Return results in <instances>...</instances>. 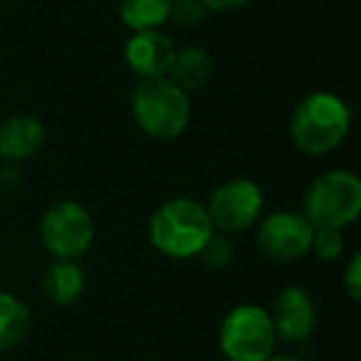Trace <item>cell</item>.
Returning a JSON list of instances; mask_svg holds the SVG:
<instances>
[{
    "label": "cell",
    "mask_w": 361,
    "mask_h": 361,
    "mask_svg": "<svg viewBox=\"0 0 361 361\" xmlns=\"http://www.w3.org/2000/svg\"><path fill=\"white\" fill-rule=\"evenodd\" d=\"M354 111L331 92H312L297 102L290 116V139L302 154L324 156L344 144Z\"/></svg>",
    "instance_id": "obj_1"
},
{
    "label": "cell",
    "mask_w": 361,
    "mask_h": 361,
    "mask_svg": "<svg viewBox=\"0 0 361 361\" xmlns=\"http://www.w3.org/2000/svg\"><path fill=\"white\" fill-rule=\"evenodd\" d=\"M213 235L206 206L196 198H171L156 208L149 221V240L161 255L188 260L201 252Z\"/></svg>",
    "instance_id": "obj_2"
},
{
    "label": "cell",
    "mask_w": 361,
    "mask_h": 361,
    "mask_svg": "<svg viewBox=\"0 0 361 361\" xmlns=\"http://www.w3.org/2000/svg\"><path fill=\"white\" fill-rule=\"evenodd\" d=\"M131 116L149 139L173 141L188 129L191 102L169 77L141 80L131 94Z\"/></svg>",
    "instance_id": "obj_3"
},
{
    "label": "cell",
    "mask_w": 361,
    "mask_h": 361,
    "mask_svg": "<svg viewBox=\"0 0 361 361\" xmlns=\"http://www.w3.org/2000/svg\"><path fill=\"white\" fill-rule=\"evenodd\" d=\"M302 216L312 228H344L354 226L361 213V180L354 171L334 169L317 176L302 198Z\"/></svg>",
    "instance_id": "obj_4"
},
{
    "label": "cell",
    "mask_w": 361,
    "mask_h": 361,
    "mask_svg": "<svg viewBox=\"0 0 361 361\" xmlns=\"http://www.w3.org/2000/svg\"><path fill=\"white\" fill-rule=\"evenodd\" d=\"M275 344L270 312L260 305L233 307L218 334V346L228 361H265L275 354Z\"/></svg>",
    "instance_id": "obj_5"
},
{
    "label": "cell",
    "mask_w": 361,
    "mask_h": 361,
    "mask_svg": "<svg viewBox=\"0 0 361 361\" xmlns=\"http://www.w3.org/2000/svg\"><path fill=\"white\" fill-rule=\"evenodd\" d=\"M94 235L97 231L92 213L72 198L50 206L40 221L42 247L55 260H80L90 252Z\"/></svg>",
    "instance_id": "obj_6"
},
{
    "label": "cell",
    "mask_w": 361,
    "mask_h": 361,
    "mask_svg": "<svg viewBox=\"0 0 361 361\" xmlns=\"http://www.w3.org/2000/svg\"><path fill=\"white\" fill-rule=\"evenodd\" d=\"M265 208V193L250 178L226 180L211 193L206 203V213L216 233L233 235L252 228L262 216Z\"/></svg>",
    "instance_id": "obj_7"
},
{
    "label": "cell",
    "mask_w": 361,
    "mask_h": 361,
    "mask_svg": "<svg viewBox=\"0 0 361 361\" xmlns=\"http://www.w3.org/2000/svg\"><path fill=\"white\" fill-rule=\"evenodd\" d=\"M312 223L297 211L270 213L257 228V247L272 262H297L310 252Z\"/></svg>",
    "instance_id": "obj_8"
},
{
    "label": "cell",
    "mask_w": 361,
    "mask_h": 361,
    "mask_svg": "<svg viewBox=\"0 0 361 361\" xmlns=\"http://www.w3.org/2000/svg\"><path fill=\"white\" fill-rule=\"evenodd\" d=\"M270 319L272 329H275L277 341L285 344H302L314 334L317 326V307L312 295L305 287H285L277 292L275 302H272Z\"/></svg>",
    "instance_id": "obj_9"
},
{
    "label": "cell",
    "mask_w": 361,
    "mask_h": 361,
    "mask_svg": "<svg viewBox=\"0 0 361 361\" xmlns=\"http://www.w3.org/2000/svg\"><path fill=\"white\" fill-rule=\"evenodd\" d=\"M176 50L178 47L164 30H141L126 40L124 60L139 80H156L169 75Z\"/></svg>",
    "instance_id": "obj_10"
},
{
    "label": "cell",
    "mask_w": 361,
    "mask_h": 361,
    "mask_svg": "<svg viewBox=\"0 0 361 361\" xmlns=\"http://www.w3.org/2000/svg\"><path fill=\"white\" fill-rule=\"evenodd\" d=\"M45 124L32 114H13L0 121V161L23 164L32 159L45 144Z\"/></svg>",
    "instance_id": "obj_11"
},
{
    "label": "cell",
    "mask_w": 361,
    "mask_h": 361,
    "mask_svg": "<svg viewBox=\"0 0 361 361\" xmlns=\"http://www.w3.org/2000/svg\"><path fill=\"white\" fill-rule=\"evenodd\" d=\"M85 270L77 260H52L42 275V292L57 307H70L85 292Z\"/></svg>",
    "instance_id": "obj_12"
},
{
    "label": "cell",
    "mask_w": 361,
    "mask_h": 361,
    "mask_svg": "<svg viewBox=\"0 0 361 361\" xmlns=\"http://www.w3.org/2000/svg\"><path fill=\"white\" fill-rule=\"evenodd\" d=\"M211 72L213 60L208 55V50H203V47H183V50H176L166 77L188 94V92L201 90L208 82V77H211Z\"/></svg>",
    "instance_id": "obj_13"
},
{
    "label": "cell",
    "mask_w": 361,
    "mask_h": 361,
    "mask_svg": "<svg viewBox=\"0 0 361 361\" xmlns=\"http://www.w3.org/2000/svg\"><path fill=\"white\" fill-rule=\"evenodd\" d=\"M171 0H119V20L131 32L161 30L169 23Z\"/></svg>",
    "instance_id": "obj_14"
},
{
    "label": "cell",
    "mask_w": 361,
    "mask_h": 361,
    "mask_svg": "<svg viewBox=\"0 0 361 361\" xmlns=\"http://www.w3.org/2000/svg\"><path fill=\"white\" fill-rule=\"evenodd\" d=\"M30 310L11 292H0V354L11 351L27 336Z\"/></svg>",
    "instance_id": "obj_15"
},
{
    "label": "cell",
    "mask_w": 361,
    "mask_h": 361,
    "mask_svg": "<svg viewBox=\"0 0 361 361\" xmlns=\"http://www.w3.org/2000/svg\"><path fill=\"white\" fill-rule=\"evenodd\" d=\"M196 257L203 265L213 267V270H223V267L231 265L233 257H235V245H233V240L228 235L213 231V235L208 238L206 245L201 247V252H198Z\"/></svg>",
    "instance_id": "obj_16"
},
{
    "label": "cell",
    "mask_w": 361,
    "mask_h": 361,
    "mask_svg": "<svg viewBox=\"0 0 361 361\" xmlns=\"http://www.w3.org/2000/svg\"><path fill=\"white\" fill-rule=\"evenodd\" d=\"M310 252H314L317 260L322 262L339 260L341 252H344V235H341V231H334V228H314Z\"/></svg>",
    "instance_id": "obj_17"
},
{
    "label": "cell",
    "mask_w": 361,
    "mask_h": 361,
    "mask_svg": "<svg viewBox=\"0 0 361 361\" xmlns=\"http://www.w3.org/2000/svg\"><path fill=\"white\" fill-rule=\"evenodd\" d=\"M206 8L198 0H171L169 20H173L178 27H198L206 20Z\"/></svg>",
    "instance_id": "obj_18"
},
{
    "label": "cell",
    "mask_w": 361,
    "mask_h": 361,
    "mask_svg": "<svg viewBox=\"0 0 361 361\" xmlns=\"http://www.w3.org/2000/svg\"><path fill=\"white\" fill-rule=\"evenodd\" d=\"M344 290H346V295H349V300L359 302V297H361V255L359 252L351 257L344 270Z\"/></svg>",
    "instance_id": "obj_19"
},
{
    "label": "cell",
    "mask_w": 361,
    "mask_h": 361,
    "mask_svg": "<svg viewBox=\"0 0 361 361\" xmlns=\"http://www.w3.org/2000/svg\"><path fill=\"white\" fill-rule=\"evenodd\" d=\"M18 169L13 164H6V169H0V188L6 186V191L0 193V198H11L13 193L20 188V183H18Z\"/></svg>",
    "instance_id": "obj_20"
},
{
    "label": "cell",
    "mask_w": 361,
    "mask_h": 361,
    "mask_svg": "<svg viewBox=\"0 0 361 361\" xmlns=\"http://www.w3.org/2000/svg\"><path fill=\"white\" fill-rule=\"evenodd\" d=\"M206 11H213V13H231V11H238V8L247 6L250 0H198Z\"/></svg>",
    "instance_id": "obj_21"
},
{
    "label": "cell",
    "mask_w": 361,
    "mask_h": 361,
    "mask_svg": "<svg viewBox=\"0 0 361 361\" xmlns=\"http://www.w3.org/2000/svg\"><path fill=\"white\" fill-rule=\"evenodd\" d=\"M265 361H305V359H300V356H290V354H272L270 359H265Z\"/></svg>",
    "instance_id": "obj_22"
},
{
    "label": "cell",
    "mask_w": 361,
    "mask_h": 361,
    "mask_svg": "<svg viewBox=\"0 0 361 361\" xmlns=\"http://www.w3.org/2000/svg\"><path fill=\"white\" fill-rule=\"evenodd\" d=\"M216 361H228V359H216Z\"/></svg>",
    "instance_id": "obj_23"
}]
</instances>
